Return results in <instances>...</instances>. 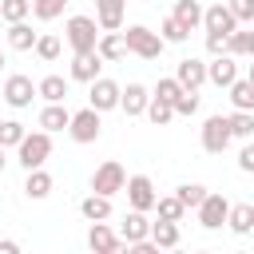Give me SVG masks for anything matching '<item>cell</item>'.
I'll return each instance as SVG.
<instances>
[{
    "label": "cell",
    "instance_id": "cell-17",
    "mask_svg": "<svg viewBox=\"0 0 254 254\" xmlns=\"http://www.w3.org/2000/svg\"><path fill=\"white\" fill-rule=\"evenodd\" d=\"M52 187H56V179H52L44 167H36V171H24V194H28L32 202H44V198L52 194Z\"/></svg>",
    "mask_w": 254,
    "mask_h": 254
},
{
    "label": "cell",
    "instance_id": "cell-40",
    "mask_svg": "<svg viewBox=\"0 0 254 254\" xmlns=\"http://www.w3.org/2000/svg\"><path fill=\"white\" fill-rule=\"evenodd\" d=\"M194 111H198V91L187 87V91L175 99V115H194Z\"/></svg>",
    "mask_w": 254,
    "mask_h": 254
},
{
    "label": "cell",
    "instance_id": "cell-35",
    "mask_svg": "<svg viewBox=\"0 0 254 254\" xmlns=\"http://www.w3.org/2000/svg\"><path fill=\"white\" fill-rule=\"evenodd\" d=\"M226 52H230V56H238V60H242V56H250V28H234V32L226 36Z\"/></svg>",
    "mask_w": 254,
    "mask_h": 254
},
{
    "label": "cell",
    "instance_id": "cell-20",
    "mask_svg": "<svg viewBox=\"0 0 254 254\" xmlns=\"http://www.w3.org/2000/svg\"><path fill=\"white\" fill-rule=\"evenodd\" d=\"M36 40H40V32H32L28 20L8 24V48H12V52H36Z\"/></svg>",
    "mask_w": 254,
    "mask_h": 254
},
{
    "label": "cell",
    "instance_id": "cell-47",
    "mask_svg": "<svg viewBox=\"0 0 254 254\" xmlns=\"http://www.w3.org/2000/svg\"><path fill=\"white\" fill-rule=\"evenodd\" d=\"M250 60H254V28H250Z\"/></svg>",
    "mask_w": 254,
    "mask_h": 254
},
{
    "label": "cell",
    "instance_id": "cell-16",
    "mask_svg": "<svg viewBox=\"0 0 254 254\" xmlns=\"http://www.w3.org/2000/svg\"><path fill=\"white\" fill-rule=\"evenodd\" d=\"M123 12H127V0H95V20H99L103 32H119Z\"/></svg>",
    "mask_w": 254,
    "mask_h": 254
},
{
    "label": "cell",
    "instance_id": "cell-39",
    "mask_svg": "<svg viewBox=\"0 0 254 254\" xmlns=\"http://www.w3.org/2000/svg\"><path fill=\"white\" fill-rule=\"evenodd\" d=\"M159 36H163V40H167V44H183V40H187V36H190V32H187V28H183V24H179V20H175V16H167V20H163V24H159Z\"/></svg>",
    "mask_w": 254,
    "mask_h": 254
},
{
    "label": "cell",
    "instance_id": "cell-29",
    "mask_svg": "<svg viewBox=\"0 0 254 254\" xmlns=\"http://www.w3.org/2000/svg\"><path fill=\"white\" fill-rule=\"evenodd\" d=\"M147 119H151L155 127H167V123L175 119V103H167V99L151 95V103H147Z\"/></svg>",
    "mask_w": 254,
    "mask_h": 254
},
{
    "label": "cell",
    "instance_id": "cell-10",
    "mask_svg": "<svg viewBox=\"0 0 254 254\" xmlns=\"http://www.w3.org/2000/svg\"><path fill=\"white\" fill-rule=\"evenodd\" d=\"M119 238L127 242V250L131 246H139V242H147L151 238V218H147V210H127L123 214V222H119Z\"/></svg>",
    "mask_w": 254,
    "mask_h": 254
},
{
    "label": "cell",
    "instance_id": "cell-24",
    "mask_svg": "<svg viewBox=\"0 0 254 254\" xmlns=\"http://www.w3.org/2000/svg\"><path fill=\"white\" fill-rule=\"evenodd\" d=\"M79 214H83L87 222H107V218H111V198L91 190L87 198H79Z\"/></svg>",
    "mask_w": 254,
    "mask_h": 254
},
{
    "label": "cell",
    "instance_id": "cell-11",
    "mask_svg": "<svg viewBox=\"0 0 254 254\" xmlns=\"http://www.w3.org/2000/svg\"><path fill=\"white\" fill-rule=\"evenodd\" d=\"M123 190H127V202H131L135 210H155V202H159V194H155V183H151L147 175H131Z\"/></svg>",
    "mask_w": 254,
    "mask_h": 254
},
{
    "label": "cell",
    "instance_id": "cell-22",
    "mask_svg": "<svg viewBox=\"0 0 254 254\" xmlns=\"http://www.w3.org/2000/svg\"><path fill=\"white\" fill-rule=\"evenodd\" d=\"M95 52H99L107 64H115V60H123V56H127V36H123V32H99Z\"/></svg>",
    "mask_w": 254,
    "mask_h": 254
},
{
    "label": "cell",
    "instance_id": "cell-32",
    "mask_svg": "<svg viewBox=\"0 0 254 254\" xmlns=\"http://www.w3.org/2000/svg\"><path fill=\"white\" fill-rule=\"evenodd\" d=\"M175 194L183 198V206H187V210H198V202L206 198V187H202V183H179V187H175Z\"/></svg>",
    "mask_w": 254,
    "mask_h": 254
},
{
    "label": "cell",
    "instance_id": "cell-31",
    "mask_svg": "<svg viewBox=\"0 0 254 254\" xmlns=\"http://www.w3.org/2000/svg\"><path fill=\"white\" fill-rule=\"evenodd\" d=\"M64 8H67V0H32V16H36V20H44V24L60 20V16H64Z\"/></svg>",
    "mask_w": 254,
    "mask_h": 254
},
{
    "label": "cell",
    "instance_id": "cell-41",
    "mask_svg": "<svg viewBox=\"0 0 254 254\" xmlns=\"http://www.w3.org/2000/svg\"><path fill=\"white\" fill-rule=\"evenodd\" d=\"M226 4L238 16V24H254V0H226Z\"/></svg>",
    "mask_w": 254,
    "mask_h": 254
},
{
    "label": "cell",
    "instance_id": "cell-34",
    "mask_svg": "<svg viewBox=\"0 0 254 254\" xmlns=\"http://www.w3.org/2000/svg\"><path fill=\"white\" fill-rule=\"evenodd\" d=\"M60 52H64L60 36H48V32H44V36L36 40V56H40L44 64H56V60H60Z\"/></svg>",
    "mask_w": 254,
    "mask_h": 254
},
{
    "label": "cell",
    "instance_id": "cell-27",
    "mask_svg": "<svg viewBox=\"0 0 254 254\" xmlns=\"http://www.w3.org/2000/svg\"><path fill=\"white\" fill-rule=\"evenodd\" d=\"M36 87H40V99L44 103H64L67 99V79L64 75H44Z\"/></svg>",
    "mask_w": 254,
    "mask_h": 254
},
{
    "label": "cell",
    "instance_id": "cell-4",
    "mask_svg": "<svg viewBox=\"0 0 254 254\" xmlns=\"http://www.w3.org/2000/svg\"><path fill=\"white\" fill-rule=\"evenodd\" d=\"M103 111H95L91 103L83 107V111H71V123H67V135L75 139V143H95L99 135H103V119H99Z\"/></svg>",
    "mask_w": 254,
    "mask_h": 254
},
{
    "label": "cell",
    "instance_id": "cell-8",
    "mask_svg": "<svg viewBox=\"0 0 254 254\" xmlns=\"http://www.w3.org/2000/svg\"><path fill=\"white\" fill-rule=\"evenodd\" d=\"M0 95H4V103H8V107L24 111V107H32V99L40 95V87L32 83V75H20V71H16V75H8V79H4V91H0Z\"/></svg>",
    "mask_w": 254,
    "mask_h": 254
},
{
    "label": "cell",
    "instance_id": "cell-1",
    "mask_svg": "<svg viewBox=\"0 0 254 254\" xmlns=\"http://www.w3.org/2000/svg\"><path fill=\"white\" fill-rule=\"evenodd\" d=\"M52 159V131H28L24 139H20V147H16V163L24 167V171H36V167H44Z\"/></svg>",
    "mask_w": 254,
    "mask_h": 254
},
{
    "label": "cell",
    "instance_id": "cell-30",
    "mask_svg": "<svg viewBox=\"0 0 254 254\" xmlns=\"http://www.w3.org/2000/svg\"><path fill=\"white\" fill-rule=\"evenodd\" d=\"M155 214H159V218H171V222H183L187 206H183V198H179V194H163V198L155 202Z\"/></svg>",
    "mask_w": 254,
    "mask_h": 254
},
{
    "label": "cell",
    "instance_id": "cell-37",
    "mask_svg": "<svg viewBox=\"0 0 254 254\" xmlns=\"http://www.w3.org/2000/svg\"><path fill=\"white\" fill-rule=\"evenodd\" d=\"M230 135L234 139H250L254 135V111H234L230 115Z\"/></svg>",
    "mask_w": 254,
    "mask_h": 254
},
{
    "label": "cell",
    "instance_id": "cell-12",
    "mask_svg": "<svg viewBox=\"0 0 254 254\" xmlns=\"http://www.w3.org/2000/svg\"><path fill=\"white\" fill-rule=\"evenodd\" d=\"M87 246H91L95 254H119L127 242H123L119 230H111L107 222H91V226H87Z\"/></svg>",
    "mask_w": 254,
    "mask_h": 254
},
{
    "label": "cell",
    "instance_id": "cell-38",
    "mask_svg": "<svg viewBox=\"0 0 254 254\" xmlns=\"http://www.w3.org/2000/svg\"><path fill=\"white\" fill-rule=\"evenodd\" d=\"M24 135H28V131H24L20 119H4V123H0V147H20Z\"/></svg>",
    "mask_w": 254,
    "mask_h": 254
},
{
    "label": "cell",
    "instance_id": "cell-23",
    "mask_svg": "<svg viewBox=\"0 0 254 254\" xmlns=\"http://www.w3.org/2000/svg\"><path fill=\"white\" fill-rule=\"evenodd\" d=\"M44 131H67V123H71V111L64 107V103H44V111H40V119H36Z\"/></svg>",
    "mask_w": 254,
    "mask_h": 254
},
{
    "label": "cell",
    "instance_id": "cell-33",
    "mask_svg": "<svg viewBox=\"0 0 254 254\" xmlns=\"http://www.w3.org/2000/svg\"><path fill=\"white\" fill-rule=\"evenodd\" d=\"M32 16V0H0V20L16 24V20H28Z\"/></svg>",
    "mask_w": 254,
    "mask_h": 254
},
{
    "label": "cell",
    "instance_id": "cell-26",
    "mask_svg": "<svg viewBox=\"0 0 254 254\" xmlns=\"http://www.w3.org/2000/svg\"><path fill=\"white\" fill-rule=\"evenodd\" d=\"M202 12H206V8H202L198 0H179L171 16H175V20H179L187 32H194V28H202Z\"/></svg>",
    "mask_w": 254,
    "mask_h": 254
},
{
    "label": "cell",
    "instance_id": "cell-9",
    "mask_svg": "<svg viewBox=\"0 0 254 254\" xmlns=\"http://www.w3.org/2000/svg\"><path fill=\"white\" fill-rule=\"evenodd\" d=\"M119 95H123V87H119L115 79H107V75H99V79L87 83V103H91L95 111H115V107H119Z\"/></svg>",
    "mask_w": 254,
    "mask_h": 254
},
{
    "label": "cell",
    "instance_id": "cell-13",
    "mask_svg": "<svg viewBox=\"0 0 254 254\" xmlns=\"http://www.w3.org/2000/svg\"><path fill=\"white\" fill-rule=\"evenodd\" d=\"M234 79H238V56L222 52V56H214V60L206 64V83H214V87H230Z\"/></svg>",
    "mask_w": 254,
    "mask_h": 254
},
{
    "label": "cell",
    "instance_id": "cell-19",
    "mask_svg": "<svg viewBox=\"0 0 254 254\" xmlns=\"http://www.w3.org/2000/svg\"><path fill=\"white\" fill-rule=\"evenodd\" d=\"M147 103H151V91L143 83H127L119 95V111H127V115H147Z\"/></svg>",
    "mask_w": 254,
    "mask_h": 254
},
{
    "label": "cell",
    "instance_id": "cell-15",
    "mask_svg": "<svg viewBox=\"0 0 254 254\" xmlns=\"http://www.w3.org/2000/svg\"><path fill=\"white\" fill-rule=\"evenodd\" d=\"M107 60L99 56V52H75L71 56V79H79V83H91V79H99V67H103Z\"/></svg>",
    "mask_w": 254,
    "mask_h": 254
},
{
    "label": "cell",
    "instance_id": "cell-3",
    "mask_svg": "<svg viewBox=\"0 0 254 254\" xmlns=\"http://www.w3.org/2000/svg\"><path fill=\"white\" fill-rule=\"evenodd\" d=\"M123 36H127V52H131V56H139V60H159V56H163V44H167V40H163L159 32H151L147 24H131Z\"/></svg>",
    "mask_w": 254,
    "mask_h": 254
},
{
    "label": "cell",
    "instance_id": "cell-2",
    "mask_svg": "<svg viewBox=\"0 0 254 254\" xmlns=\"http://www.w3.org/2000/svg\"><path fill=\"white\" fill-rule=\"evenodd\" d=\"M99 32H103V28H99L95 16H67V24H64V36H67L71 52H95Z\"/></svg>",
    "mask_w": 254,
    "mask_h": 254
},
{
    "label": "cell",
    "instance_id": "cell-21",
    "mask_svg": "<svg viewBox=\"0 0 254 254\" xmlns=\"http://www.w3.org/2000/svg\"><path fill=\"white\" fill-rule=\"evenodd\" d=\"M151 242H155L159 250H175V246L183 242L179 222H171V218H155V222H151Z\"/></svg>",
    "mask_w": 254,
    "mask_h": 254
},
{
    "label": "cell",
    "instance_id": "cell-25",
    "mask_svg": "<svg viewBox=\"0 0 254 254\" xmlns=\"http://www.w3.org/2000/svg\"><path fill=\"white\" fill-rule=\"evenodd\" d=\"M226 226H230L238 238L254 234V206H250V202H230V218H226Z\"/></svg>",
    "mask_w": 254,
    "mask_h": 254
},
{
    "label": "cell",
    "instance_id": "cell-36",
    "mask_svg": "<svg viewBox=\"0 0 254 254\" xmlns=\"http://www.w3.org/2000/svg\"><path fill=\"white\" fill-rule=\"evenodd\" d=\"M183 91H187V87L179 83V75H163V79L155 83V91H151V95H159V99H167V103H175V99H179Z\"/></svg>",
    "mask_w": 254,
    "mask_h": 254
},
{
    "label": "cell",
    "instance_id": "cell-5",
    "mask_svg": "<svg viewBox=\"0 0 254 254\" xmlns=\"http://www.w3.org/2000/svg\"><path fill=\"white\" fill-rule=\"evenodd\" d=\"M230 115H210L206 123H202V135H198V143H202V151L206 155H222L226 147H230Z\"/></svg>",
    "mask_w": 254,
    "mask_h": 254
},
{
    "label": "cell",
    "instance_id": "cell-48",
    "mask_svg": "<svg viewBox=\"0 0 254 254\" xmlns=\"http://www.w3.org/2000/svg\"><path fill=\"white\" fill-rule=\"evenodd\" d=\"M4 64H8V60H4V52H0V71H4Z\"/></svg>",
    "mask_w": 254,
    "mask_h": 254
},
{
    "label": "cell",
    "instance_id": "cell-28",
    "mask_svg": "<svg viewBox=\"0 0 254 254\" xmlns=\"http://www.w3.org/2000/svg\"><path fill=\"white\" fill-rule=\"evenodd\" d=\"M226 91H230L234 111H254V83H250V79H234Z\"/></svg>",
    "mask_w": 254,
    "mask_h": 254
},
{
    "label": "cell",
    "instance_id": "cell-42",
    "mask_svg": "<svg viewBox=\"0 0 254 254\" xmlns=\"http://www.w3.org/2000/svg\"><path fill=\"white\" fill-rule=\"evenodd\" d=\"M206 52L210 56H222L226 52V32H206Z\"/></svg>",
    "mask_w": 254,
    "mask_h": 254
},
{
    "label": "cell",
    "instance_id": "cell-44",
    "mask_svg": "<svg viewBox=\"0 0 254 254\" xmlns=\"http://www.w3.org/2000/svg\"><path fill=\"white\" fill-rule=\"evenodd\" d=\"M0 254H20V242L16 238H0Z\"/></svg>",
    "mask_w": 254,
    "mask_h": 254
},
{
    "label": "cell",
    "instance_id": "cell-18",
    "mask_svg": "<svg viewBox=\"0 0 254 254\" xmlns=\"http://www.w3.org/2000/svg\"><path fill=\"white\" fill-rule=\"evenodd\" d=\"M175 75H179V83H183V87L198 91V87L206 83V64H202V60H194V56H187V60H179Z\"/></svg>",
    "mask_w": 254,
    "mask_h": 254
},
{
    "label": "cell",
    "instance_id": "cell-14",
    "mask_svg": "<svg viewBox=\"0 0 254 254\" xmlns=\"http://www.w3.org/2000/svg\"><path fill=\"white\" fill-rule=\"evenodd\" d=\"M202 28H206V32H226V36H230V32L242 28V24H238V16L230 12V4L218 0V4H210V8L202 12Z\"/></svg>",
    "mask_w": 254,
    "mask_h": 254
},
{
    "label": "cell",
    "instance_id": "cell-7",
    "mask_svg": "<svg viewBox=\"0 0 254 254\" xmlns=\"http://www.w3.org/2000/svg\"><path fill=\"white\" fill-rule=\"evenodd\" d=\"M198 226L202 230H218V226H226V218H230V202H226V194H218V190H206V198L198 202Z\"/></svg>",
    "mask_w": 254,
    "mask_h": 254
},
{
    "label": "cell",
    "instance_id": "cell-6",
    "mask_svg": "<svg viewBox=\"0 0 254 254\" xmlns=\"http://www.w3.org/2000/svg\"><path fill=\"white\" fill-rule=\"evenodd\" d=\"M127 187V171H123V163H115V159H107V163H99L95 167V175H91V190L95 194H119Z\"/></svg>",
    "mask_w": 254,
    "mask_h": 254
},
{
    "label": "cell",
    "instance_id": "cell-43",
    "mask_svg": "<svg viewBox=\"0 0 254 254\" xmlns=\"http://www.w3.org/2000/svg\"><path fill=\"white\" fill-rule=\"evenodd\" d=\"M238 171H242V175H254V143H246V147L238 151Z\"/></svg>",
    "mask_w": 254,
    "mask_h": 254
},
{
    "label": "cell",
    "instance_id": "cell-45",
    "mask_svg": "<svg viewBox=\"0 0 254 254\" xmlns=\"http://www.w3.org/2000/svg\"><path fill=\"white\" fill-rule=\"evenodd\" d=\"M8 167V147H0V171Z\"/></svg>",
    "mask_w": 254,
    "mask_h": 254
},
{
    "label": "cell",
    "instance_id": "cell-46",
    "mask_svg": "<svg viewBox=\"0 0 254 254\" xmlns=\"http://www.w3.org/2000/svg\"><path fill=\"white\" fill-rule=\"evenodd\" d=\"M246 79H250V83H254V60H250V64H246Z\"/></svg>",
    "mask_w": 254,
    "mask_h": 254
}]
</instances>
